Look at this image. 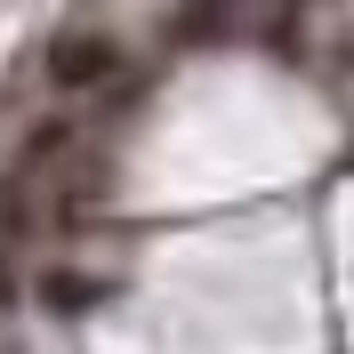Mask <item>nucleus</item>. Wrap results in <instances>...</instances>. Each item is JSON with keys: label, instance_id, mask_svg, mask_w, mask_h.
<instances>
[{"label": "nucleus", "instance_id": "obj_1", "mask_svg": "<svg viewBox=\"0 0 354 354\" xmlns=\"http://www.w3.org/2000/svg\"><path fill=\"white\" fill-rule=\"evenodd\" d=\"M113 73H121V48L105 32H65V41L48 48V81L57 88H105Z\"/></svg>", "mask_w": 354, "mask_h": 354}, {"label": "nucleus", "instance_id": "obj_2", "mask_svg": "<svg viewBox=\"0 0 354 354\" xmlns=\"http://www.w3.org/2000/svg\"><path fill=\"white\" fill-rule=\"evenodd\" d=\"M88 298H97V290H88L81 274H48V306H65V314H73V306H88Z\"/></svg>", "mask_w": 354, "mask_h": 354}, {"label": "nucleus", "instance_id": "obj_3", "mask_svg": "<svg viewBox=\"0 0 354 354\" xmlns=\"http://www.w3.org/2000/svg\"><path fill=\"white\" fill-rule=\"evenodd\" d=\"M0 298H8V266H0Z\"/></svg>", "mask_w": 354, "mask_h": 354}]
</instances>
